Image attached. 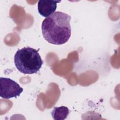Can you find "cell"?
<instances>
[{
	"instance_id": "1",
	"label": "cell",
	"mask_w": 120,
	"mask_h": 120,
	"mask_svg": "<svg viewBox=\"0 0 120 120\" xmlns=\"http://www.w3.org/2000/svg\"><path fill=\"white\" fill-rule=\"evenodd\" d=\"M70 20L69 15L60 11L55 12L45 18L41 25L44 38L48 43L56 45L67 43L71 34Z\"/></svg>"
},
{
	"instance_id": "2",
	"label": "cell",
	"mask_w": 120,
	"mask_h": 120,
	"mask_svg": "<svg viewBox=\"0 0 120 120\" xmlns=\"http://www.w3.org/2000/svg\"><path fill=\"white\" fill-rule=\"evenodd\" d=\"M14 63L20 72L24 74H32L39 70L43 61L38 50L30 47H24L16 52Z\"/></svg>"
},
{
	"instance_id": "3",
	"label": "cell",
	"mask_w": 120,
	"mask_h": 120,
	"mask_svg": "<svg viewBox=\"0 0 120 120\" xmlns=\"http://www.w3.org/2000/svg\"><path fill=\"white\" fill-rule=\"evenodd\" d=\"M0 96L4 99H9L19 96L23 89L15 81L9 78H0Z\"/></svg>"
},
{
	"instance_id": "4",
	"label": "cell",
	"mask_w": 120,
	"mask_h": 120,
	"mask_svg": "<svg viewBox=\"0 0 120 120\" xmlns=\"http://www.w3.org/2000/svg\"><path fill=\"white\" fill-rule=\"evenodd\" d=\"M61 0H39L38 3V9L40 15L47 17L55 12L58 3Z\"/></svg>"
},
{
	"instance_id": "5",
	"label": "cell",
	"mask_w": 120,
	"mask_h": 120,
	"mask_svg": "<svg viewBox=\"0 0 120 120\" xmlns=\"http://www.w3.org/2000/svg\"><path fill=\"white\" fill-rule=\"evenodd\" d=\"M69 113L68 108L65 106L54 107L51 112V115L54 120H64Z\"/></svg>"
}]
</instances>
